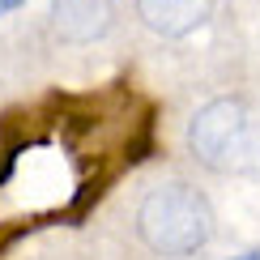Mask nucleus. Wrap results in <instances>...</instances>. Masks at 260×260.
<instances>
[{"label": "nucleus", "instance_id": "1", "mask_svg": "<svg viewBox=\"0 0 260 260\" xmlns=\"http://www.w3.org/2000/svg\"><path fill=\"white\" fill-rule=\"evenodd\" d=\"M137 231L158 256H192L213 235V209L188 183H162L141 201Z\"/></svg>", "mask_w": 260, "mask_h": 260}, {"label": "nucleus", "instance_id": "2", "mask_svg": "<svg viewBox=\"0 0 260 260\" xmlns=\"http://www.w3.org/2000/svg\"><path fill=\"white\" fill-rule=\"evenodd\" d=\"M188 149L209 171H243L256 162V124L243 111V103L218 99L201 107L188 124Z\"/></svg>", "mask_w": 260, "mask_h": 260}, {"label": "nucleus", "instance_id": "3", "mask_svg": "<svg viewBox=\"0 0 260 260\" xmlns=\"http://www.w3.org/2000/svg\"><path fill=\"white\" fill-rule=\"evenodd\" d=\"M51 26L64 43H94L111 26V0H56Z\"/></svg>", "mask_w": 260, "mask_h": 260}, {"label": "nucleus", "instance_id": "4", "mask_svg": "<svg viewBox=\"0 0 260 260\" xmlns=\"http://www.w3.org/2000/svg\"><path fill=\"white\" fill-rule=\"evenodd\" d=\"M209 9H213V0H137V17L167 39L197 30L209 17Z\"/></svg>", "mask_w": 260, "mask_h": 260}, {"label": "nucleus", "instance_id": "5", "mask_svg": "<svg viewBox=\"0 0 260 260\" xmlns=\"http://www.w3.org/2000/svg\"><path fill=\"white\" fill-rule=\"evenodd\" d=\"M17 5H26V0H0V17H5V13H13Z\"/></svg>", "mask_w": 260, "mask_h": 260}, {"label": "nucleus", "instance_id": "6", "mask_svg": "<svg viewBox=\"0 0 260 260\" xmlns=\"http://www.w3.org/2000/svg\"><path fill=\"white\" fill-rule=\"evenodd\" d=\"M231 260H260V247H247V252H239V256H231Z\"/></svg>", "mask_w": 260, "mask_h": 260}]
</instances>
